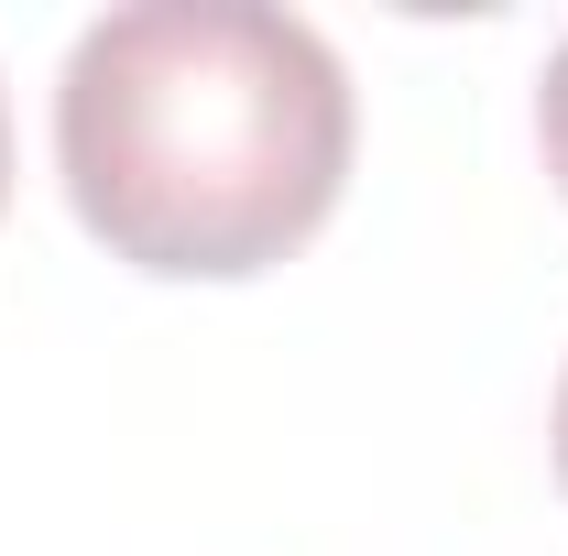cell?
<instances>
[{
  "instance_id": "1",
  "label": "cell",
  "mask_w": 568,
  "mask_h": 556,
  "mask_svg": "<svg viewBox=\"0 0 568 556\" xmlns=\"http://www.w3.org/2000/svg\"><path fill=\"white\" fill-rule=\"evenodd\" d=\"M55 175L132 274L241 284L339 208L351 76L263 0L99 11L55 76Z\"/></svg>"
},
{
  "instance_id": "4",
  "label": "cell",
  "mask_w": 568,
  "mask_h": 556,
  "mask_svg": "<svg viewBox=\"0 0 568 556\" xmlns=\"http://www.w3.org/2000/svg\"><path fill=\"white\" fill-rule=\"evenodd\" d=\"M0 197H11V121H0Z\"/></svg>"
},
{
  "instance_id": "3",
  "label": "cell",
  "mask_w": 568,
  "mask_h": 556,
  "mask_svg": "<svg viewBox=\"0 0 568 556\" xmlns=\"http://www.w3.org/2000/svg\"><path fill=\"white\" fill-rule=\"evenodd\" d=\"M558 481H568V382H558Z\"/></svg>"
},
{
  "instance_id": "2",
  "label": "cell",
  "mask_w": 568,
  "mask_h": 556,
  "mask_svg": "<svg viewBox=\"0 0 568 556\" xmlns=\"http://www.w3.org/2000/svg\"><path fill=\"white\" fill-rule=\"evenodd\" d=\"M536 142H547V175H558V197H568V44L547 55V87H536Z\"/></svg>"
}]
</instances>
